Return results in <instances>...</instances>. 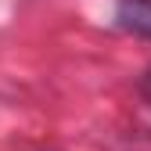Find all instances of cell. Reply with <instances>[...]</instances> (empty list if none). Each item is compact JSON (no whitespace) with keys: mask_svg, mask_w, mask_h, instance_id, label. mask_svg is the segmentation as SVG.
Masks as SVG:
<instances>
[{"mask_svg":"<svg viewBox=\"0 0 151 151\" xmlns=\"http://www.w3.org/2000/svg\"><path fill=\"white\" fill-rule=\"evenodd\" d=\"M140 93H144V97L151 101V68L144 72V79H140Z\"/></svg>","mask_w":151,"mask_h":151,"instance_id":"obj_2","label":"cell"},{"mask_svg":"<svg viewBox=\"0 0 151 151\" xmlns=\"http://www.w3.org/2000/svg\"><path fill=\"white\" fill-rule=\"evenodd\" d=\"M115 25L151 40V0H119L115 7Z\"/></svg>","mask_w":151,"mask_h":151,"instance_id":"obj_1","label":"cell"}]
</instances>
